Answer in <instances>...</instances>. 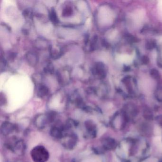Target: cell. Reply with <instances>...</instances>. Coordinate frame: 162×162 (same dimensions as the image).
Returning a JSON list of instances; mask_svg holds the SVG:
<instances>
[{"instance_id": "obj_1", "label": "cell", "mask_w": 162, "mask_h": 162, "mask_svg": "<svg viewBox=\"0 0 162 162\" xmlns=\"http://www.w3.org/2000/svg\"><path fill=\"white\" fill-rule=\"evenodd\" d=\"M31 156L34 162H46L49 159V154L45 147L37 146L31 151Z\"/></svg>"}, {"instance_id": "obj_2", "label": "cell", "mask_w": 162, "mask_h": 162, "mask_svg": "<svg viewBox=\"0 0 162 162\" xmlns=\"http://www.w3.org/2000/svg\"><path fill=\"white\" fill-rule=\"evenodd\" d=\"M94 75H97L100 79H104L106 76V68L101 62H98L92 69Z\"/></svg>"}, {"instance_id": "obj_3", "label": "cell", "mask_w": 162, "mask_h": 162, "mask_svg": "<svg viewBox=\"0 0 162 162\" xmlns=\"http://www.w3.org/2000/svg\"><path fill=\"white\" fill-rule=\"evenodd\" d=\"M26 60L29 64L31 66H35L37 63V57L32 52H30L26 54Z\"/></svg>"}, {"instance_id": "obj_4", "label": "cell", "mask_w": 162, "mask_h": 162, "mask_svg": "<svg viewBox=\"0 0 162 162\" xmlns=\"http://www.w3.org/2000/svg\"><path fill=\"white\" fill-rule=\"evenodd\" d=\"M116 143L114 140L112 138H108L105 140L104 143V146L106 149H112L115 147Z\"/></svg>"}, {"instance_id": "obj_5", "label": "cell", "mask_w": 162, "mask_h": 162, "mask_svg": "<svg viewBox=\"0 0 162 162\" xmlns=\"http://www.w3.org/2000/svg\"><path fill=\"white\" fill-rule=\"evenodd\" d=\"M49 90L47 87L44 85H41L39 87L38 96L40 97H42L43 96H46L49 93Z\"/></svg>"}, {"instance_id": "obj_6", "label": "cell", "mask_w": 162, "mask_h": 162, "mask_svg": "<svg viewBox=\"0 0 162 162\" xmlns=\"http://www.w3.org/2000/svg\"><path fill=\"white\" fill-rule=\"evenodd\" d=\"M49 17L52 23H53L54 24H58L59 23V19H58L54 9L52 8L51 9V12L50 13Z\"/></svg>"}, {"instance_id": "obj_7", "label": "cell", "mask_w": 162, "mask_h": 162, "mask_svg": "<svg viewBox=\"0 0 162 162\" xmlns=\"http://www.w3.org/2000/svg\"><path fill=\"white\" fill-rule=\"evenodd\" d=\"M143 116L145 119L147 120H152L153 119V115L151 111L148 109H146L145 110H144Z\"/></svg>"}, {"instance_id": "obj_8", "label": "cell", "mask_w": 162, "mask_h": 162, "mask_svg": "<svg viewBox=\"0 0 162 162\" xmlns=\"http://www.w3.org/2000/svg\"><path fill=\"white\" fill-rule=\"evenodd\" d=\"M150 74L152 77H153L155 79H158L160 78V74H159L158 71L156 70V69H152L151 71Z\"/></svg>"}, {"instance_id": "obj_9", "label": "cell", "mask_w": 162, "mask_h": 162, "mask_svg": "<svg viewBox=\"0 0 162 162\" xmlns=\"http://www.w3.org/2000/svg\"><path fill=\"white\" fill-rule=\"evenodd\" d=\"M44 72L45 73H52L54 72L53 67L52 65H48L45 68H44Z\"/></svg>"}, {"instance_id": "obj_10", "label": "cell", "mask_w": 162, "mask_h": 162, "mask_svg": "<svg viewBox=\"0 0 162 162\" xmlns=\"http://www.w3.org/2000/svg\"><path fill=\"white\" fill-rule=\"evenodd\" d=\"M156 45V42L154 41H150L148 42L146 44V48L148 49H152L154 48Z\"/></svg>"}, {"instance_id": "obj_11", "label": "cell", "mask_w": 162, "mask_h": 162, "mask_svg": "<svg viewBox=\"0 0 162 162\" xmlns=\"http://www.w3.org/2000/svg\"><path fill=\"white\" fill-rule=\"evenodd\" d=\"M97 41V37L96 36H94V37L93 38V39L92 40L91 43V50H93L95 49V46L96 45Z\"/></svg>"}, {"instance_id": "obj_12", "label": "cell", "mask_w": 162, "mask_h": 162, "mask_svg": "<svg viewBox=\"0 0 162 162\" xmlns=\"http://www.w3.org/2000/svg\"><path fill=\"white\" fill-rule=\"evenodd\" d=\"M72 13V9L71 8H67L65 9V11H63V14L64 16H68L71 15Z\"/></svg>"}, {"instance_id": "obj_13", "label": "cell", "mask_w": 162, "mask_h": 162, "mask_svg": "<svg viewBox=\"0 0 162 162\" xmlns=\"http://www.w3.org/2000/svg\"><path fill=\"white\" fill-rule=\"evenodd\" d=\"M142 61L144 64H147L149 62V59L147 57L145 56L142 58Z\"/></svg>"}, {"instance_id": "obj_14", "label": "cell", "mask_w": 162, "mask_h": 162, "mask_svg": "<svg viewBox=\"0 0 162 162\" xmlns=\"http://www.w3.org/2000/svg\"><path fill=\"white\" fill-rule=\"evenodd\" d=\"M162 162V161H161V162Z\"/></svg>"}]
</instances>
